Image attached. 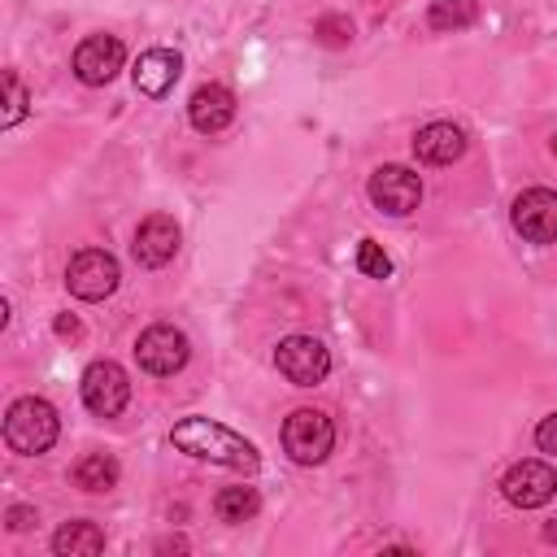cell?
Masks as SVG:
<instances>
[{
	"mask_svg": "<svg viewBox=\"0 0 557 557\" xmlns=\"http://www.w3.org/2000/svg\"><path fill=\"white\" fill-rule=\"evenodd\" d=\"M57 435H61V418H57V409L44 396H22V400L9 405V413H4V444H9V453L39 457V453H48L57 444Z\"/></svg>",
	"mask_w": 557,
	"mask_h": 557,
	"instance_id": "cell-2",
	"label": "cell"
},
{
	"mask_svg": "<svg viewBox=\"0 0 557 557\" xmlns=\"http://www.w3.org/2000/svg\"><path fill=\"white\" fill-rule=\"evenodd\" d=\"M78 392H83L87 413H96V418H117V413L126 409V400H131V379H126V370H122L117 361H91V366L83 370Z\"/></svg>",
	"mask_w": 557,
	"mask_h": 557,
	"instance_id": "cell-6",
	"label": "cell"
},
{
	"mask_svg": "<svg viewBox=\"0 0 557 557\" xmlns=\"http://www.w3.org/2000/svg\"><path fill=\"white\" fill-rule=\"evenodd\" d=\"M52 326H57V335H61V339H78V335H83V326H78V318H74V313H61Z\"/></svg>",
	"mask_w": 557,
	"mask_h": 557,
	"instance_id": "cell-25",
	"label": "cell"
},
{
	"mask_svg": "<svg viewBox=\"0 0 557 557\" xmlns=\"http://www.w3.org/2000/svg\"><path fill=\"white\" fill-rule=\"evenodd\" d=\"M117 278H122L117 257L104 252V248H83V252H74V261H70V270H65V287H70V296H78V300H104V296H113Z\"/></svg>",
	"mask_w": 557,
	"mask_h": 557,
	"instance_id": "cell-8",
	"label": "cell"
},
{
	"mask_svg": "<svg viewBox=\"0 0 557 557\" xmlns=\"http://www.w3.org/2000/svg\"><path fill=\"white\" fill-rule=\"evenodd\" d=\"M283 448L296 466H322L335 448V422L322 409H292L283 422Z\"/></svg>",
	"mask_w": 557,
	"mask_h": 557,
	"instance_id": "cell-3",
	"label": "cell"
},
{
	"mask_svg": "<svg viewBox=\"0 0 557 557\" xmlns=\"http://www.w3.org/2000/svg\"><path fill=\"white\" fill-rule=\"evenodd\" d=\"M257 509H261L257 487H222L213 496V513L222 522H248V518H257Z\"/></svg>",
	"mask_w": 557,
	"mask_h": 557,
	"instance_id": "cell-18",
	"label": "cell"
},
{
	"mask_svg": "<svg viewBox=\"0 0 557 557\" xmlns=\"http://www.w3.org/2000/svg\"><path fill=\"white\" fill-rule=\"evenodd\" d=\"M22 117H26V87H22V78L13 70H4V117H0V126L9 131Z\"/></svg>",
	"mask_w": 557,
	"mask_h": 557,
	"instance_id": "cell-20",
	"label": "cell"
},
{
	"mask_svg": "<svg viewBox=\"0 0 557 557\" xmlns=\"http://www.w3.org/2000/svg\"><path fill=\"white\" fill-rule=\"evenodd\" d=\"M535 444H540V453H553V457H557V409H553L548 418H540V426H535Z\"/></svg>",
	"mask_w": 557,
	"mask_h": 557,
	"instance_id": "cell-23",
	"label": "cell"
},
{
	"mask_svg": "<svg viewBox=\"0 0 557 557\" xmlns=\"http://www.w3.org/2000/svg\"><path fill=\"white\" fill-rule=\"evenodd\" d=\"M466 152V131L453 122H426L413 135V157L426 165H453Z\"/></svg>",
	"mask_w": 557,
	"mask_h": 557,
	"instance_id": "cell-15",
	"label": "cell"
},
{
	"mask_svg": "<svg viewBox=\"0 0 557 557\" xmlns=\"http://www.w3.org/2000/svg\"><path fill=\"white\" fill-rule=\"evenodd\" d=\"M231 117H235V96H231V87H222V83H205V87L191 91V100H187V122H191L200 135H218V131H226Z\"/></svg>",
	"mask_w": 557,
	"mask_h": 557,
	"instance_id": "cell-14",
	"label": "cell"
},
{
	"mask_svg": "<svg viewBox=\"0 0 557 557\" xmlns=\"http://www.w3.org/2000/svg\"><path fill=\"white\" fill-rule=\"evenodd\" d=\"M52 553L57 557H96V553H104V531L87 518L61 522L57 535H52Z\"/></svg>",
	"mask_w": 557,
	"mask_h": 557,
	"instance_id": "cell-16",
	"label": "cell"
},
{
	"mask_svg": "<svg viewBox=\"0 0 557 557\" xmlns=\"http://www.w3.org/2000/svg\"><path fill=\"white\" fill-rule=\"evenodd\" d=\"M122 65H126V48H122L117 35H87V39L74 48V74H78V83H87V87L113 83Z\"/></svg>",
	"mask_w": 557,
	"mask_h": 557,
	"instance_id": "cell-10",
	"label": "cell"
},
{
	"mask_svg": "<svg viewBox=\"0 0 557 557\" xmlns=\"http://www.w3.org/2000/svg\"><path fill=\"white\" fill-rule=\"evenodd\" d=\"M313 35H318L326 48H339V44H348V39H352V22H348V17H339V13H326V17H318Z\"/></svg>",
	"mask_w": 557,
	"mask_h": 557,
	"instance_id": "cell-22",
	"label": "cell"
},
{
	"mask_svg": "<svg viewBox=\"0 0 557 557\" xmlns=\"http://www.w3.org/2000/svg\"><path fill=\"white\" fill-rule=\"evenodd\" d=\"M178 74H183V57L170 52V48H148V52H139V61H135V70H131L135 91H144L148 100L170 96L174 83H178Z\"/></svg>",
	"mask_w": 557,
	"mask_h": 557,
	"instance_id": "cell-12",
	"label": "cell"
},
{
	"mask_svg": "<svg viewBox=\"0 0 557 557\" xmlns=\"http://www.w3.org/2000/svg\"><path fill=\"white\" fill-rule=\"evenodd\" d=\"M366 191H370V205H374L379 213L405 218V213H413L418 200H422V178H418L409 165H379V170L370 174Z\"/></svg>",
	"mask_w": 557,
	"mask_h": 557,
	"instance_id": "cell-7",
	"label": "cell"
},
{
	"mask_svg": "<svg viewBox=\"0 0 557 557\" xmlns=\"http://www.w3.org/2000/svg\"><path fill=\"white\" fill-rule=\"evenodd\" d=\"M170 444L178 453H187V457H200V461H213V466H226V470H244V474H252L261 466L257 444L235 435L231 426H222L213 418H183V422H174Z\"/></svg>",
	"mask_w": 557,
	"mask_h": 557,
	"instance_id": "cell-1",
	"label": "cell"
},
{
	"mask_svg": "<svg viewBox=\"0 0 557 557\" xmlns=\"http://www.w3.org/2000/svg\"><path fill=\"white\" fill-rule=\"evenodd\" d=\"M4 527H9V531H30V527H35V509H30V505H9Z\"/></svg>",
	"mask_w": 557,
	"mask_h": 557,
	"instance_id": "cell-24",
	"label": "cell"
},
{
	"mask_svg": "<svg viewBox=\"0 0 557 557\" xmlns=\"http://www.w3.org/2000/svg\"><path fill=\"white\" fill-rule=\"evenodd\" d=\"M553 152H557V135H553Z\"/></svg>",
	"mask_w": 557,
	"mask_h": 557,
	"instance_id": "cell-27",
	"label": "cell"
},
{
	"mask_svg": "<svg viewBox=\"0 0 557 557\" xmlns=\"http://www.w3.org/2000/svg\"><path fill=\"white\" fill-rule=\"evenodd\" d=\"M544 535H548V540L557 544V522H548V527H544Z\"/></svg>",
	"mask_w": 557,
	"mask_h": 557,
	"instance_id": "cell-26",
	"label": "cell"
},
{
	"mask_svg": "<svg viewBox=\"0 0 557 557\" xmlns=\"http://www.w3.org/2000/svg\"><path fill=\"white\" fill-rule=\"evenodd\" d=\"M187 335L178 331V326H170V322H152L148 331H139V339H135V361H139V370H148V374H157V379H170V374H178L183 366H187Z\"/></svg>",
	"mask_w": 557,
	"mask_h": 557,
	"instance_id": "cell-5",
	"label": "cell"
},
{
	"mask_svg": "<svg viewBox=\"0 0 557 557\" xmlns=\"http://www.w3.org/2000/svg\"><path fill=\"white\" fill-rule=\"evenodd\" d=\"M74 487H83V492H91V496L117 487V461H113L109 453H87V457H78V466H74Z\"/></svg>",
	"mask_w": 557,
	"mask_h": 557,
	"instance_id": "cell-17",
	"label": "cell"
},
{
	"mask_svg": "<svg viewBox=\"0 0 557 557\" xmlns=\"http://www.w3.org/2000/svg\"><path fill=\"white\" fill-rule=\"evenodd\" d=\"M513 231L527 239V244H557V191L548 187H527L513 209Z\"/></svg>",
	"mask_w": 557,
	"mask_h": 557,
	"instance_id": "cell-9",
	"label": "cell"
},
{
	"mask_svg": "<svg viewBox=\"0 0 557 557\" xmlns=\"http://www.w3.org/2000/svg\"><path fill=\"white\" fill-rule=\"evenodd\" d=\"M474 17H479V4L474 0H435L426 9V26L431 30H466Z\"/></svg>",
	"mask_w": 557,
	"mask_h": 557,
	"instance_id": "cell-19",
	"label": "cell"
},
{
	"mask_svg": "<svg viewBox=\"0 0 557 557\" xmlns=\"http://www.w3.org/2000/svg\"><path fill=\"white\" fill-rule=\"evenodd\" d=\"M357 270H361L366 278H392V257H387L374 239H361V244H357Z\"/></svg>",
	"mask_w": 557,
	"mask_h": 557,
	"instance_id": "cell-21",
	"label": "cell"
},
{
	"mask_svg": "<svg viewBox=\"0 0 557 557\" xmlns=\"http://www.w3.org/2000/svg\"><path fill=\"white\" fill-rule=\"evenodd\" d=\"M131 248H135V261L148 265V270L174 261V252H178V222H174L170 213H152V218H144L139 231H135V244H131Z\"/></svg>",
	"mask_w": 557,
	"mask_h": 557,
	"instance_id": "cell-13",
	"label": "cell"
},
{
	"mask_svg": "<svg viewBox=\"0 0 557 557\" xmlns=\"http://www.w3.org/2000/svg\"><path fill=\"white\" fill-rule=\"evenodd\" d=\"M500 492H505V500L518 505V509H540V505L553 500V492H557V474H553L544 461H518V466L505 470Z\"/></svg>",
	"mask_w": 557,
	"mask_h": 557,
	"instance_id": "cell-11",
	"label": "cell"
},
{
	"mask_svg": "<svg viewBox=\"0 0 557 557\" xmlns=\"http://www.w3.org/2000/svg\"><path fill=\"white\" fill-rule=\"evenodd\" d=\"M274 366L292 387H318L331 374V352L313 335H287L274 348Z\"/></svg>",
	"mask_w": 557,
	"mask_h": 557,
	"instance_id": "cell-4",
	"label": "cell"
}]
</instances>
